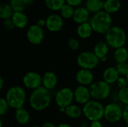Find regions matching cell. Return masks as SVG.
Masks as SVG:
<instances>
[{
  "label": "cell",
  "mask_w": 128,
  "mask_h": 127,
  "mask_svg": "<svg viewBox=\"0 0 128 127\" xmlns=\"http://www.w3.org/2000/svg\"><path fill=\"white\" fill-rule=\"evenodd\" d=\"M34 0H10V4L14 12H23L29 7Z\"/></svg>",
  "instance_id": "obj_19"
},
{
  "label": "cell",
  "mask_w": 128,
  "mask_h": 127,
  "mask_svg": "<svg viewBox=\"0 0 128 127\" xmlns=\"http://www.w3.org/2000/svg\"><path fill=\"white\" fill-rule=\"evenodd\" d=\"M58 82V79L56 75L51 71L46 72L42 76V85L44 88L48 90L53 89Z\"/></svg>",
  "instance_id": "obj_15"
},
{
  "label": "cell",
  "mask_w": 128,
  "mask_h": 127,
  "mask_svg": "<svg viewBox=\"0 0 128 127\" xmlns=\"http://www.w3.org/2000/svg\"><path fill=\"white\" fill-rule=\"evenodd\" d=\"M74 11H75V10L74 9L73 6L68 4H65L60 10L61 16L65 19H70V18L73 17Z\"/></svg>",
  "instance_id": "obj_29"
},
{
  "label": "cell",
  "mask_w": 128,
  "mask_h": 127,
  "mask_svg": "<svg viewBox=\"0 0 128 127\" xmlns=\"http://www.w3.org/2000/svg\"><path fill=\"white\" fill-rule=\"evenodd\" d=\"M76 80L81 85H91L94 81V75L91 70L81 69L76 74Z\"/></svg>",
  "instance_id": "obj_14"
},
{
  "label": "cell",
  "mask_w": 128,
  "mask_h": 127,
  "mask_svg": "<svg viewBox=\"0 0 128 127\" xmlns=\"http://www.w3.org/2000/svg\"><path fill=\"white\" fill-rule=\"evenodd\" d=\"M26 37L28 40L34 45L40 44L44 37V33L42 27L38 25H31L26 32Z\"/></svg>",
  "instance_id": "obj_10"
},
{
  "label": "cell",
  "mask_w": 128,
  "mask_h": 127,
  "mask_svg": "<svg viewBox=\"0 0 128 127\" xmlns=\"http://www.w3.org/2000/svg\"><path fill=\"white\" fill-rule=\"evenodd\" d=\"M90 127H103V124L100 121H92L91 123Z\"/></svg>",
  "instance_id": "obj_38"
},
{
  "label": "cell",
  "mask_w": 128,
  "mask_h": 127,
  "mask_svg": "<svg viewBox=\"0 0 128 127\" xmlns=\"http://www.w3.org/2000/svg\"><path fill=\"white\" fill-rule=\"evenodd\" d=\"M123 120L124 122L128 124V106H125V107L123 109Z\"/></svg>",
  "instance_id": "obj_36"
},
{
  "label": "cell",
  "mask_w": 128,
  "mask_h": 127,
  "mask_svg": "<svg viewBox=\"0 0 128 127\" xmlns=\"http://www.w3.org/2000/svg\"><path fill=\"white\" fill-rule=\"evenodd\" d=\"M74 94L75 100L80 104H86L90 101V98L92 97L89 88L83 85L78 86L74 91Z\"/></svg>",
  "instance_id": "obj_13"
},
{
  "label": "cell",
  "mask_w": 128,
  "mask_h": 127,
  "mask_svg": "<svg viewBox=\"0 0 128 127\" xmlns=\"http://www.w3.org/2000/svg\"><path fill=\"white\" fill-rule=\"evenodd\" d=\"M116 69L120 75L123 76H127L128 75V63L127 62L117 64Z\"/></svg>",
  "instance_id": "obj_31"
},
{
  "label": "cell",
  "mask_w": 128,
  "mask_h": 127,
  "mask_svg": "<svg viewBox=\"0 0 128 127\" xmlns=\"http://www.w3.org/2000/svg\"><path fill=\"white\" fill-rule=\"evenodd\" d=\"M74 99V91L69 88H63L58 91L56 94V103L62 111L64 112L65 109L72 104Z\"/></svg>",
  "instance_id": "obj_8"
},
{
  "label": "cell",
  "mask_w": 128,
  "mask_h": 127,
  "mask_svg": "<svg viewBox=\"0 0 128 127\" xmlns=\"http://www.w3.org/2000/svg\"><path fill=\"white\" fill-rule=\"evenodd\" d=\"M126 79H127V82H128V75L126 76Z\"/></svg>",
  "instance_id": "obj_44"
},
{
  "label": "cell",
  "mask_w": 128,
  "mask_h": 127,
  "mask_svg": "<svg viewBox=\"0 0 128 127\" xmlns=\"http://www.w3.org/2000/svg\"><path fill=\"white\" fill-rule=\"evenodd\" d=\"M37 25H38L40 26V27H43L44 25H46V20H44V19H40L38 20Z\"/></svg>",
  "instance_id": "obj_40"
},
{
  "label": "cell",
  "mask_w": 128,
  "mask_h": 127,
  "mask_svg": "<svg viewBox=\"0 0 128 127\" xmlns=\"http://www.w3.org/2000/svg\"><path fill=\"white\" fill-rule=\"evenodd\" d=\"M66 0H44L46 6L51 10H59L65 4Z\"/></svg>",
  "instance_id": "obj_28"
},
{
  "label": "cell",
  "mask_w": 128,
  "mask_h": 127,
  "mask_svg": "<svg viewBox=\"0 0 128 127\" xmlns=\"http://www.w3.org/2000/svg\"><path fill=\"white\" fill-rule=\"evenodd\" d=\"M26 99V94L24 89L20 86H13L10 88L5 95V100L10 107L16 109L23 108Z\"/></svg>",
  "instance_id": "obj_3"
},
{
  "label": "cell",
  "mask_w": 128,
  "mask_h": 127,
  "mask_svg": "<svg viewBox=\"0 0 128 127\" xmlns=\"http://www.w3.org/2000/svg\"><path fill=\"white\" fill-rule=\"evenodd\" d=\"M114 58L118 64L127 62L128 59V51L124 47L116 49L114 52Z\"/></svg>",
  "instance_id": "obj_26"
},
{
  "label": "cell",
  "mask_w": 128,
  "mask_h": 127,
  "mask_svg": "<svg viewBox=\"0 0 128 127\" xmlns=\"http://www.w3.org/2000/svg\"><path fill=\"white\" fill-rule=\"evenodd\" d=\"M104 118L111 123L118 122L123 118V109L117 103H110L104 109Z\"/></svg>",
  "instance_id": "obj_9"
},
{
  "label": "cell",
  "mask_w": 128,
  "mask_h": 127,
  "mask_svg": "<svg viewBox=\"0 0 128 127\" xmlns=\"http://www.w3.org/2000/svg\"><path fill=\"white\" fill-rule=\"evenodd\" d=\"M15 118H16V121L20 124L23 125V124H26L28 123L30 120V115L27 110H26L23 108H21V109L16 110Z\"/></svg>",
  "instance_id": "obj_23"
},
{
  "label": "cell",
  "mask_w": 128,
  "mask_h": 127,
  "mask_svg": "<svg viewBox=\"0 0 128 127\" xmlns=\"http://www.w3.org/2000/svg\"><path fill=\"white\" fill-rule=\"evenodd\" d=\"M68 46L72 50H76L80 47V42L76 38H70L68 41Z\"/></svg>",
  "instance_id": "obj_33"
},
{
  "label": "cell",
  "mask_w": 128,
  "mask_h": 127,
  "mask_svg": "<svg viewBox=\"0 0 128 127\" xmlns=\"http://www.w3.org/2000/svg\"><path fill=\"white\" fill-rule=\"evenodd\" d=\"M120 0H106L104 2V8L105 11L109 13L117 12L121 7Z\"/></svg>",
  "instance_id": "obj_24"
},
{
  "label": "cell",
  "mask_w": 128,
  "mask_h": 127,
  "mask_svg": "<svg viewBox=\"0 0 128 127\" xmlns=\"http://www.w3.org/2000/svg\"><path fill=\"white\" fill-rule=\"evenodd\" d=\"M38 127V126H33V127Z\"/></svg>",
  "instance_id": "obj_45"
},
{
  "label": "cell",
  "mask_w": 128,
  "mask_h": 127,
  "mask_svg": "<svg viewBox=\"0 0 128 127\" xmlns=\"http://www.w3.org/2000/svg\"><path fill=\"white\" fill-rule=\"evenodd\" d=\"M4 26L5 27V28L7 29H12L14 26L13 22H12V19H5L4 21Z\"/></svg>",
  "instance_id": "obj_35"
},
{
  "label": "cell",
  "mask_w": 128,
  "mask_h": 127,
  "mask_svg": "<svg viewBox=\"0 0 128 127\" xmlns=\"http://www.w3.org/2000/svg\"><path fill=\"white\" fill-rule=\"evenodd\" d=\"M91 97L96 100H102L106 99L110 94V85L104 81H98L93 82L89 88Z\"/></svg>",
  "instance_id": "obj_6"
},
{
  "label": "cell",
  "mask_w": 128,
  "mask_h": 127,
  "mask_svg": "<svg viewBox=\"0 0 128 127\" xmlns=\"http://www.w3.org/2000/svg\"><path fill=\"white\" fill-rule=\"evenodd\" d=\"M10 108V106L5 98H1L0 99V115H5L8 109Z\"/></svg>",
  "instance_id": "obj_32"
},
{
  "label": "cell",
  "mask_w": 128,
  "mask_h": 127,
  "mask_svg": "<svg viewBox=\"0 0 128 127\" xmlns=\"http://www.w3.org/2000/svg\"><path fill=\"white\" fill-rule=\"evenodd\" d=\"M3 86H4V80H3V78L1 77L0 78V90H2Z\"/></svg>",
  "instance_id": "obj_42"
},
{
  "label": "cell",
  "mask_w": 128,
  "mask_h": 127,
  "mask_svg": "<svg viewBox=\"0 0 128 127\" xmlns=\"http://www.w3.org/2000/svg\"><path fill=\"white\" fill-rule=\"evenodd\" d=\"M90 24L93 31L99 34H106L112 28V17L105 10L96 13L91 19Z\"/></svg>",
  "instance_id": "obj_2"
},
{
  "label": "cell",
  "mask_w": 128,
  "mask_h": 127,
  "mask_svg": "<svg viewBox=\"0 0 128 127\" xmlns=\"http://www.w3.org/2000/svg\"><path fill=\"white\" fill-rule=\"evenodd\" d=\"M0 127H2V121H0Z\"/></svg>",
  "instance_id": "obj_43"
},
{
  "label": "cell",
  "mask_w": 128,
  "mask_h": 127,
  "mask_svg": "<svg viewBox=\"0 0 128 127\" xmlns=\"http://www.w3.org/2000/svg\"><path fill=\"white\" fill-rule=\"evenodd\" d=\"M82 0H66L67 4L71 5V6H77L81 4Z\"/></svg>",
  "instance_id": "obj_37"
},
{
  "label": "cell",
  "mask_w": 128,
  "mask_h": 127,
  "mask_svg": "<svg viewBox=\"0 0 128 127\" xmlns=\"http://www.w3.org/2000/svg\"><path fill=\"white\" fill-rule=\"evenodd\" d=\"M105 107L97 100H90L84 105L82 108V113L85 117L92 121H100L104 117Z\"/></svg>",
  "instance_id": "obj_5"
},
{
  "label": "cell",
  "mask_w": 128,
  "mask_h": 127,
  "mask_svg": "<svg viewBox=\"0 0 128 127\" xmlns=\"http://www.w3.org/2000/svg\"><path fill=\"white\" fill-rule=\"evenodd\" d=\"M14 11L10 4L2 3L0 5V17L4 19H8L12 17Z\"/></svg>",
  "instance_id": "obj_27"
},
{
  "label": "cell",
  "mask_w": 128,
  "mask_h": 127,
  "mask_svg": "<svg viewBox=\"0 0 128 127\" xmlns=\"http://www.w3.org/2000/svg\"><path fill=\"white\" fill-rule=\"evenodd\" d=\"M41 127H57L54 124L51 123V122H46L43 124V126Z\"/></svg>",
  "instance_id": "obj_39"
},
{
  "label": "cell",
  "mask_w": 128,
  "mask_h": 127,
  "mask_svg": "<svg viewBox=\"0 0 128 127\" xmlns=\"http://www.w3.org/2000/svg\"><path fill=\"white\" fill-rule=\"evenodd\" d=\"M89 18V11L86 7H78L75 10L73 19L75 22L78 24H82L87 22Z\"/></svg>",
  "instance_id": "obj_17"
},
{
  "label": "cell",
  "mask_w": 128,
  "mask_h": 127,
  "mask_svg": "<svg viewBox=\"0 0 128 127\" xmlns=\"http://www.w3.org/2000/svg\"><path fill=\"white\" fill-rule=\"evenodd\" d=\"M127 37L125 31L118 26L112 27L106 33V41L109 46L114 49L123 47L126 43Z\"/></svg>",
  "instance_id": "obj_4"
},
{
  "label": "cell",
  "mask_w": 128,
  "mask_h": 127,
  "mask_svg": "<svg viewBox=\"0 0 128 127\" xmlns=\"http://www.w3.org/2000/svg\"><path fill=\"white\" fill-rule=\"evenodd\" d=\"M64 113L66 114V115L68 117H69L70 118L76 119L81 116V115L82 114V109H81L76 105L71 104L65 109Z\"/></svg>",
  "instance_id": "obj_25"
},
{
  "label": "cell",
  "mask_w": 128,
  "mask_h": 127,
  "mask_svg": "<svg viewBox=\"0 0 128 127\" xmlns=\"http://www.w3.org/2000/svg\"><path fill=\"white\" fill-rule=\"evenodd\" d=\"M57 127H72L70 125L68 124H60L59 125H58Z\"/></svg>",
  "instance_id": "obj_41"
},
{
  "label": "cell",
  "mask_w": 128,
  "mask_h": 127,
  "mask_svg": "<svg viewBox=\"0 0 128 127\" xmlns=\"http://www.w3.org/2000/svg\"><path fill=\"white\" fill-rule=\"evenodd\" d=\"M109 45L106 42L100 41L98 42L94 47V53L99 59H103L106 57L109 52Z\"/></svg>",
  "instance_id": "obj_20"
},
{
  "label": "cell",
  "mask_w": 128,
  "mask_h": 127,
  "mask_svg": "<svg viewBox=\"0 0 128 127\" xmlns=\"http://www.w3.org/2000/svg\"><path fill=\"white\" fill-rule=\"evenodd\" d=\"M46 26L52 32H56L62 29L63 26L62 17L58 14H51L46 19Z\"/></svg>",
  "instance_id": "obj_12"
},
{
  "label": "cell",
  "mask_w": 128,
  "mask_h": 127,
  "mask_svg": "<svg viewBox=\"0 0 128 127\" xmlns=\"http://www.w3.org/2000/svg\"><path fill=\"white\" fill-rule=\"evenodd\" d=\"M118 97L121 103L125 106H128V86L119 90L118 93Z\"/></svg>",
  "instance_id": "obj_30"
},
{
  "label": "cell",
  "mask_w": 128,
  "mask_h": 127,
  "mask_svg": "<svg viewBox=\"0 0 128 127\" xmlns=\"http://www.w3.org/2000/svg\"><path fill=\"white\" fill-rule=\"evenodd\" d=\"M11 19L14 26L18 28H23L28 25L27 16L23 12H14Z\"/></svg>",
  "instance_id": "obj_18"
},
{
  "label": "cell",
  "mask_w": 128,
  "mask_h": 127,
  "mask_svg": "<svg viewBox=\"0 0 128 127\" xmlns=\"http://www.w3.org/2000/svg\"><path fill=\"white\" fill-rule=\"evenodd\" d=\"M93 31V28L90 24V22H85L80 24L77 28V34L82 39L88 38Z\"/></svg>",
  "instance_id": "obj_22"
},
{
  "label": "cell",
  "mask_w": 128,
  "mask_h": 127,
  "mask_svg": "<svg viewBox=\"0 0 128 127\" xmlns=\"http://www.w3.org/2000/svg\"><path fill=\"white\" fill-rule=\"evenodd\" d=\"M51 99L50 91L44 86H40L32 91L29 97V104L34 110L40 112L48 108L51 103Z\"/></svg>",
  "instance_id": "obj_1"
},
{
  "label": "cell",
  "mask_w": 128,
  "mask_h": 127,
  "mask_svg": "<svg viewBox=\"0 0 128 127\" xmlns=\"http://www.w3.org/2000/svg\"><path fill=\"white\" fill-rule=\"evenodd\" d=\"M99 58L94 52H82L77 57V64L81 69L91 70L97 67L99 63Z\"/></svg>",
  "instance_id": "obj_7"
},
{
  "label": "cell",
  "mask_w": 128,
  "mask_h": 127,
  "mask_svg": "<svg viewBox=\"0 0 128 127\" xmlns=\"http://www.w3.org/2000/svg\"><path fill=\"white\" fill-rule=\"evenodd\" d=\"M103 78L104 82L111 85L115 82H117L118 79L120 78V74L117 70L116 67H110L104 70Z\"/></svg>",
  "instance_id": "obj_16"
},
{
  "label": "cell",
  "mask_w": 128,
  "mask_h": 127,
  "mask_svg": "<svg viewBox=\"0 0 128 127\" xmlns=\"http://www.w3.org/2000/svg\"><path fill=\"white\" fill-rule=\"evenodd\" d=\"M117 85H118V87L120 89H122V88H124L128 87V82H127L126 78L120 77L117 81Z\"/></svg>",
  "instance_id": "obj_34"
},
{
  "label": "cell",
  "mask_w": 128,
  "mask_h": 127,
  "mask_svg": "<svg viewBox=\"0 0 128 127\" xmlns=\"http://www.w3.org/2000/svg\"><path fill=\"white\" fill-rule=\"evenodd\" d=\"M104 0H86V8L89 11V13H98L101 11V9L104 6Z\"/></svg>",
  "instance_id": "obj_21"
},
{
  "label": "cell",
  "mask_w": 128,
  "mask_h": 127,
  "mask_svg": "<svg viewBox=\"0 0 128 127\" xmlns=\"http://www.w3.org/2000/svg\"><path fill=\"white\" fill-rule=\"evenodd\" d=\"M22 82L27 88L35 90L41 86L42 77L36 72H28L24 75Z\"/></svg>",
  "instance_id": "obj_11"
}]
</instances>
